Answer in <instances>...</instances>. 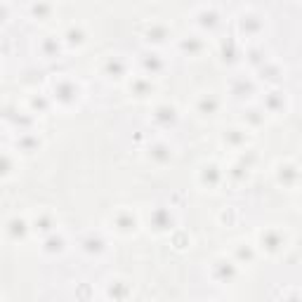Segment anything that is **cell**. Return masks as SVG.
I'll use <instances>...</instances> for the list:
<instances>
[{
	"label": "cell",
	"instance_id": "cell-1",
	"mask_svg": "<svg viewBox=\"0 0 302 302\" xmlns=\"http://www.w3.org/2000/svg\"><path fill=\"white\" fill-rule=\"evenodd\" d=\"M151 227H154L156 232H168L172 229V215L168 208H156L151 213Z\"/></svg>",
	"mask_w": 302,
	"mask_h": 302
},
{
	"label": "cell",
	"instance_id": "cell-2",
	"mask_svg": "<svg viewBox=\"0 0 302 302\" xmlns=\"http://www.w3.org/2000/svg\"><path fill=\"white\" fill-rule=\"evenodd\" d=\"M213 274H215L217 281H222V283H229V281L236 276V264L234 262H227V260H217L213 264Z\"/></svg>",
	"mask_w": 302,
	"mask_h": 302
},
{
	"label": "cell",
	"instance_id": "cell-3",
	"mask_svg": "<svg viewBox=\"0 0 302 302\" xmlns=\"http://www.w3.org/2000/svg\"><path fill=\"white\" fill-rule=\"evenodd\" d=\"M54 97L64 104H71V102L78 97V87L71 83V80H62V83H57L54 85Z\"/></svg>",
	"mask_w": 302,
	"mask_h": 302
},
{
	"label": "cell",
	"instance_id": "cell-4",
	"mask_svg": "<svg viewBox=\"0 0 302 302\" xmlns=\"http://www.w3.org/2000/svg\"><path fill=\"white\" fill-rule=\"evenodd\" d=\"M283 246V236H281L276 229H267L262 234V248L269 250V253H276V250Z\"/></svg>",
	"mask_w": 302,
	"mask_h": 302
},
{
	"label": "cell",
	"instance_id": "cell-5",
	"mask_svg": "<svg viewBox=\"0 0 302 302\" xmlns=\"http://www.w3.org/2000/svg\"><path fill=\"white\" fill-rule=\"evenodd\" d=\"M29 234V227H26V222H24L22 217H12L8 222V236L12 241H19V239H24Z\"/></svg>",
	"mask_w": 302,
	"mask_h": 302
},
{
	"label": "cell",
	"instance_id": "cell-6",
	"mask_svg": "<svg viewBox=\"0 0 302 302\" xmlns=\"http://www.w3.org/2000/svg\"><path fill=\"white\" fill-rule=\"evenodd\" d=\"M154 118H156V121H158L161 125H172L175 121H177V114H175V109H172L170 104H163V107L156 109Z\"/></svg>",
	"mask_w": 302,
	"mask_h": 302
},
{
	"label": "cell",
	"instance_id": "cell-7",
	"mask_svg": "<svg viewBox=\"0 0 302 302\" xmlns=\"http://www.w3.org/2000/svg\"><path fill=\"white\" fill-rule=\"evenodd\" d=\"M220 177H222V172H220V168L217 165H206L201 172V182L208 186H217L220 184Z\"/></svg>",
	"mask_w": 302,
	"mask_h": 302
},
{
	"label": "cell",
	"instance_id": "cell-8",
	"mask_svg": "<svg viewBox=\"0 0 302 302\" xmlns=\"http://www.w3.org/2000/svg\"><path fill=\"white\" fill-rule=\"evenodd\" d=\"M104 71H107V76H111V78H121L125 73V62L121 57H111L107 62V66H104Z\"/></svg>",
	"mask_w": 302,
	"mask_h": 302
},
{
	"label": "cell",
	"instance_id": "cell-9",
	"mask_svg": "<svg viewBox=\"0 0 302 302\" xmlns=\"http://www.w3.org/2000/svg\"><path fill=\"white\" fill-rule=\"evenodd\" d=\"M217 97H213V94H203L201 99H198V111H201L203 116H210V114H215L217 111Z\"/></svg>",
	"mask_w": 302,
	"mask_h": 302
},
{
	"label": "cell",
	"instance_id": "cell-10",
	"mask_svg": "<svg viewBox=\"0 0 302 302\" xmlns=\"http://www.w3.org/2000/svg\"><path fill=\"white\" fill-rule=\"evenodd\" d=\"M135 225H137V220H135V215L132 213H118L116 215V227L121 229V232H132L135 229Z\"/></svg>",
	"mask_w": 302,
	"mask_h": 302
},
{
	"label": "cell",
	"instance_id": "cell-11",
	"mask_svg": "<svg viewBox=\"0 0 302 302\" xmlns=\"http://www.w3.org/2000/svg\"><path fill=\"white\" fill-rule=\"evenodd\" d=\"M168 38V29L163 26V24H154V26H149L147 31V40L149 43H161V40Z\"/></svg>",
	"mask_w": 302,
	"mask_h": 302
},
{
	"label": "cell",
	"instance_id": "cell-12",
	"mask_svg": "<svg viewBox=\"0 0 302 302\" xmlns=\"http://www.w3.org/2000/svg\"><path fill=\"white\" fill-rule=\"evenodd\" d=\"M83 248H85V253H102L104 250V241L99 239V236H94V234H90L85 241H83Z\"/></svg>",
	"mask_w": 302,
	"mask_h": 302
},
{
	"label": "cell",
	"instance_id": "cell-13",
	"mask_svg": "<svg viewBox=\"0 0 302 302\" xmlns=\"http://www.w3.org/2000/svg\"><path fill=\"white\" fill-rule=\"evenodd\" d=\"M279 179L283 182V184L293 186L295 182H297V168H295V165H283L281 172H279Z\"/></svg>",
	"mask_w": 302,
	"mask_h": 302
},
{
	"label": "cell",
	"instance_id": "cell-14",
	"mask_svg": "<svg viewBox=\"0 0 302 302\" xmlns=\"http://www.w3.org/2000/svg\"><path fill=\"white\" fill-rule=\"evenodd\" d=\"M109 295L114 297V302H123L125 295H128V286H125L123 281H114V283L109 286Z\"/></svg>",
	"mask_w": 302,
	"mask_h": 302
},
{
	"label": "cell",
	"instance_id": "cell-15",
	"mask_svg": "<svg viewBox=\"0 0 302 302\" xmlns=\"http://www.w3.org/2000/svg\"><path fill=\"white\" fill-rule=\"evenodd\" d=\"M170 156H172V151H170V147H165V144H156V147L151 149V158H154L156 163H168Z\"/></svg>",
	"mask_w": 302,
	"mask_h": 302
},
{
	"label": "cell",
	"instance_id": "cell-16",
	"mask_svg": "<svg viewBox=\"0 0 302 302\" xmlns=\"http://www.w3.org/2000/svg\"><path fill=\"white\" fill-rule=\"evenodd\" d=\"M225 142L227 144H232V147H241V144H246V132L243 130H227V135H225Z\"/></svg>",
	"mask_w": 302,
	"mask_h": 302
},
{
	"label": "cell",
	"instance_id": "cell-17",
	"mask_svg": "<svg viewBox=\"0 0 302 302\" xmlns=\"http://www.w3.org/2000/svg\"><path fill=\"white\" fill-rule=\"evenodd\" d=\"M132 92L137 94V97H147V94H151V83H149L147 78H137L132 83Z\"/></svg>",
	"mask_w": 302,
	"mask_h": 302
},
{
	"label": "cell",
	"instance_id": "cell-18",
	"mask_svg": "<svg viewBox=\"0 0 302 302\" xmlns=\"http://www.w3.org/2000/svg\"><path fill=\"white\" fill-rule=\"evenodd\" d=\"M66 40H69L71 45H80L83 40H85V33L80 26H69V31H66Z\"/></svg>",
	"mask_w": 302,
	"mask_h": 302
},
{
	"label": "cell",
	"instance_id": "cell-19",
	"mask_svg": "<svg viewBox=\"0 0 302 302\" xmlns=\"http://www.w3.org/2000/svg\"><path fill=\"white\" fill-rule=\"evenodd\" d=\"M62 248H64V239H62V236L50 234V236L45 239V250H47V253H59Z\"/></svg>",
	"mask_w": 302,
	"mask_h": 302
},
{
	"label": "cell",
	"instance_id": "cell-20",
	"mask_svg": "<svg viewBox=\"0 0 302 302\" xmlns=\"http://www.w3.org/2000/svg\"><path fill=\"white\" fill-rule=\"evenodd\" d=\"M241 26H243V31H260V29H262V22H260L255 15H248V17H243Z\"/></svg>",
	"mask_w": 302,
	"mask_h": 302
},
{
	"label": "cell",
	"instance_id": "cell-21",
	"mask_svg": "<svg viewBox=\"0 0 302 302\" xmlns=\"http://www.w3.org/2000/svg\"><path fill=\"white\" fill-rule=\"evenodd\" d=\"M52 227H54V222H52V217L50 215H40L38 220H36V229H38L40 234H50L52 232Z\"/></svg>",
	"mask_w": 302,
	"mask_h": 302
},
{
	"label": "cell",
	"instance_id": "cell-22",
	"mask_svg": "<svg viewBox=\"0 0 302 302\" xmlns=\"http://www.w3.org/2000/svg\"><path fill=\"white\" fill-rule=\"evenodd\" d=\"M142 62H144V69L147 71H151V73H154V71H161V59H158V57H156V54H144V59H142Z\"/></svg>",
	"mask_w": 302,
	"mask_h": 302
},
{
	"label": "cell",
	"instance_id": "cell-23",
	"mask_svg": "<svg viewBox=\"0 0 302 302\" xmlns=\"http://www.w3.org/2000/svg\"><path fill=\"white\" fill-rule=\"evenodd\" d=\"M198 19H201V26L213 29V26L217 24V12H213V10H203L201 15H198Z\"/></svg>",
	"mask_w": 302,
	"mask_h": 302
},
{
	"label": "cell",
	"instance_id": "cell-24",
	"mask_svg": "<svg viewBox=\"0 0 302 302\" xmlns=\"http://www.w3.org/2000/svg\"><path fill=\"white\" fill-rule=\"evenodd\" d=\"M19 147H22L24 151H33V149L38 147V140H36L33 135H22V137H19Z\"/></svg>",
	"mask_w": 302,
	"mask_h": 302
},
{
	"label": "cell",
	"instance_id": "cell-25",
	"mask_svg": "<svg viewBox=\"0 0 302 302\" xmlns=\"http://www.w3.org/2000/svg\"><path fill=\"white\" fill-rule=\"evenodd\" d=\"M236 257H239L241 262H253L255 253H253V248H250V246H239V248H236Z\"/></svg>",
	"mask_w": 302,
	"mask_h": 302
},
{
	"label": "cell",
	"instance_id": "cell-26",
	"mask_svg": "<svg viewBox=\"0 0 302 302\" xmlns=\"http://www.w3.org/2000/svg\"><path fill=\"white\" fill-rule=\"evenodd\" d=\"M43 52L50 54V57L59 52V43H57V38H52V36H50V38L43 40Z\"/></svg>",
	"mask_w": 302,
	"mask_h": 302
},
{
	"label": "cell",
	"instance_id": "cell-27",
	"mask_svg": "<svg viewBox=\"0 0 302 302\" xmlns=\"http://www.w3.org/2000/svg\"><path fill=\"white\" fill-rule=\"evenodd\" d=\"M182 50H184V52H189V54H196L198 50H201V40H198V38L184 40V43H182Z\"/></svg>",
	"mask_w": 302,
	"mask_h": 302
},
{
	"label": "cell",
	"instance_id": "cell-28",
	"mask_svg": "<svg viewBox=\"0 0 302 302\" xmlns=\"http://www.w3.org/2000/svg\"><path fill=\"white\" fill-rule=\"evenodd\" d=\"M281 107H283V97H281L279 92H274L271 97H267V109H269V111H279Z\"/></svg>",
	"mask_w": 302,
	"mask_h": 302
},
{
	"label": "cell",
	"instance_id": "cell-29",
	"mask_svg": "<svg viewBox=\"0 0 302 302\" xmlns=\"http://www.w3.org/2000/svg\"><path fill=\"white\" fill-rule=\"evenodd\" d=\"M246 118H248L250 125H262V123H264V114L260 111V109H250L248 116H246Z\"/></svg>",
	"mask_w": 302,
	"mask_h": 302
},
{
	"label": "cell",
	"instance_id": "cell-30",
	"mask_svg": "<svg viewBox=\"0 0 302 302\" xmlns=\"http://www.w3.org/2000/svg\"><path fill=\"white\" fill-rule=\"evenodd\" d=\"M250 90H253V87H250V83H246V80H239V83L234 85V94H236V97H248Z\"/></svg>",
	"mask_w": 302,
	"mask_h": 302
},
{
	"label": "cell",
	"instance_id": "cell-31",
	"mask_svg": "<svg viewBox=\"0 0 302 302\" xmlns=\"http://www.w3.org/2000/svg\"><path fill=\"white\" fill-rule=\"evenodd\" d=\"M222 57H225V59H229V62H234V57H236V47H234L232 40L222 45Z\"/></svg>",
	"mask_w": 302,
	"mask_h": 302
},
{
	"label": "cell",
	"instance_id": "cell-32",
	"mask_svg": "<svg viewBox=\"0 0 302 302\" xmlns=\"http://www.w3.org/2000/svg\"><path fill=\"white\" fill-rule=\"evenodd\" d=\"M12 170V161H10V156L0 154V175H8Z\"/></svg>",
	"mask_w": 302,
	"mask_h": 302
},
{
	"label": "cell",
	"instance_id": "cell-33",
	"mask_svg": "<svg viewBox=\"0 0 302 302\" xmlns=\"http://www.w3.org/2000/svg\"><path fill=\"white\" fill-rule=\"evenodd\" d=\"M246 175H248V168H243L241 163H239V165H234V168H232V177L236 179V182H239V179H243V177H246Z\"/></svg>",
	"mask_w": 302,
	"mask_h": 302
},
{
	"label": "cell",
	"instance_id": "cell-34",
	"mask_svg": "<svg viewBox=\"0 0 302 302\" xmlns=\"http://www.w3.org/2000/svg\"><path fill=\"white\" fill-rule=\"evenodd\" d=\"M33 109L45 111V109H47V99H43V97H36V99H33Z\"/></svg>",
	"mask_w": 302,
	"mask_h": 302
},
{
	"label": "cell",
	"instance_id": "cell-35",
	"mask_svg": "<svg viewBox=\"0 0 302 302\" xmlns=\"http://www.w3.org/2000/svg\"><path fill=\"white\" fill-rule=\"evenodd\" d=\"M47 12H50L47 5H33V15L36 17H43V15H47Z\"/></svg>",
	"mask_w": 302,
	"mask_h": 302
},
{
	"label": "cell",
	"instance_id": "cell-36",
	"mask_svg": "<svg viewBox=\"0 0 302 302\" xmlns=\"http://www.w3.org/2000/svg\"><path fill=\"white\" fill-rule=\"evenodd\" d=\"M250 59H253V62H255V64H260V62H262V57H260V52H255V50L250 52Z\"/></svg>",
	"mask_w": 302,
	"mask_h": 302
},
{
	"label": "cell",
	"instance_id": "cell-37",
	"mask_svg": "<svg viewBox=\"0 0 302 302\" xmlns=\"http://www.w3.org/2000/svg\"><path fill=\"white\" fill-rule=\"evenodd\" d=\"M5 15H8V8H3V5H0V22L5 19Z\"/></svg>",
	"mask_w": 302,
	"mask_h": 302
},
{
	"label": "cell",
	"instance_id": "cell-38",
	"mask_svg": "<svg viewBox=\"0 0 302 302\" xmlns=\"http://www.w3.org/2000/svg\"><path fill=\"white\" fill-rule=\"evenodd\" d=\"M290 302H297V297H295V295H293V297H290Z\"/></svg>",
	"mask_w": 302,
	"mask_h": 302
}]
</instances>
